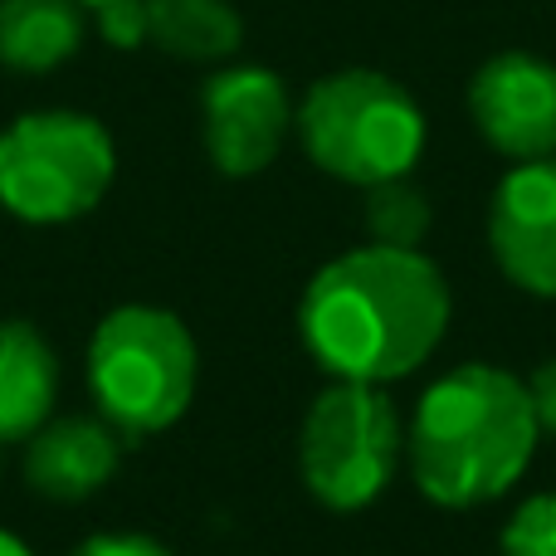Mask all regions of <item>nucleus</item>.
Instances as JSON below:
<instances>
[{
	"label": "nucleus",
	"mask_w": 556,
	"mask_h": 556,
	"mask_svg": "<svg viewBox=\"0 0 556 556\" xmlns=\"http://www.w3.org/2000/svg\"><path fill=\"white\" fill-rule=\"evenodd\" d=\"M450 327V283L420 250L366 244L313 274L298 307L303 346L337 381L386 386L434 356Z\"/></svg>",
	"instance_id": "f257e3e1"
},
{
	"label": "nucleus",
	"mask_w": 556,
	"mask_h": 556,
	"mask_svg": "<svg viewBox=\"0 0 556 556\" xmlns=\"http://www.w3.org/2000/svg\"><path fill=\"white\" fill-rule=\"evenodd\" d=\"M538 410L528 381L489 362L444 371L410 420V473L440 508H479L522 479L538 450Z\"/></svg>",
	"instance_id": "f03ea898"
},
{
	"label": "nucleus",
	"mask_w": 556,
	"mask_h": 556,
	"mask_svg": "<svg viewBox=\"0 0 556 556\" xmlns=\"http://www.w3.org/2000/svg\"><path fill=\"white\" fill-rule=\"evenodd\" d=\"M195 337L166 307H113L88 342V386L103 420L123 440H142L181 420L195 395Z\"/></svg>",
	"instance_id": "7ed1b4c3"
},
{
	"label": "nucleus",
	"mask_w": 556,
	"mask_h": 556,
	"mask_svg": "<svg viewBox=\"0 0 556 556\" xmlns=\"http://www.w3.org/2000/svg\"><path fill=\"white\" fill-rule=\"evenodd\" d=\"M303 152L327 176L352 186L401 181L425 147V117L395 78L376 68H342L323 78L298 108Z\"/></svg>",
	"instance_id": "20e7f679"
},
{
	"label": "nucleus",
	"mask_w": 556,
	"mask_h": 556,
	"mask_svg": "<svg viewBox=\"0 0 556 556\" xmlns=\"http://www.w3.org/2000/svg\"><path fill=\"white\" fill-rule=\"evenodd\" d=\"M113 181V137L84 113H29L0 132V205L29 225L78 220Z\"/></svg>",
	"instance_id": "39448f33"
},
{
	"label": "nucleus",
	"mask_w": 556,
	"mask_h": 556,
	"mask_svg": "<svg viewBox=\"0 0 556 556\" xmlns=\"http://www.w3.org/2000/svg\"><path fill=\"white\" fill-rule=\"evenodd\" d=\"M401 415L386 401L381 386L337 381L307 410L298 464H303V483L317 503L352 513L381 498V489L401 464Z\"/></svg>",
	"instance_id": "423d86ee"
},
{
	"label": "nucleus",
	"mask_w": 556,
	"mask_h": 556,
	"mask_svg": "<svg viewBox=\"0 0 556 556\" xmlns=\"http://www.w3.org/2000/svg\"><path fill=\"white\" fill-rule=\"evenodd\" d=\"M205 152L225 176H254L278 156L288 132V88L260 64L225 68L201 93Z\"/></svg>",
	"instance_id": "0eeeda50"
},
{
	"label": "nucleus",
	"mask_w": 556,
	"mask_h": 556,
	"mask_svg": "<svg viewBox=\"0 0 556 556\" xmlns=\"http://www.w3.org/2000/svg\"><path fill=\"white\" fill-rule=\"evenodd\" d=\"M469 113L493 152L542 162L556 152V64L538 54H498L473 74Z\"/></svg>",
	"instance_id": "6e6552de"
},
{
	"label": "nucleus",
	"mask_w": 556,
	"mask_h": 556,
	"mask_svg": "<svg viewBox=\"0 0 556 556\" xmlns=\"http://www.w3.org/2000/svg\"><path fill=\"white\" fill-rule=\"evenodd\" d=\"M498 269L538 298H556V156L518 162L498 181L489 215Z\"/></svg>",
	"instance_id": "1a4fd4ad"
},
{
	"label": "nucleus",
	"mask_w": 556,
	"mask_h": 556,
	"mask_svg": "<svg viewBox=\"0 0 556 556\" xmlns=\"http://www.w3.org/2000/svg\"><path fill=\"white\" fill-rule=\"evenodd\" d=\"M123 459V434L108 420L64 415L45 420L25 440V479L35 493L54 503H84L117 473Z\"/></svg>",
	"instance_id": "9d476101"
},
{
	"label": "nucleus",
	"mask_w": 556,
	"mask_h": 556,
	"mask_svg": "<svg viewBox=\"0 0 556 556\" xmlns=\"http://www.w3.org/2000/svg\"><path fill=\"white\" fill-rule=\"evenodd\" d=\"M59 395L54 346L29 323H0V444L29 440Z\"/></svg>",
	"instance_id": "9b49d317"
},
{
	"label": "nucleus",
	"mask_w": 556,
	"mask_h": 556,
	"mask_svg": "<svg viewBox=\"0 0 556 556\" xmlns=\"http://www.w3.org/2000/svg\"><path fill=\"white\" fill-rule=\"evenodd\" d=\"M84 45L78 0H0V64L15 74H49Z\"/></svg>",
	"instance_id": "f8f14e48"
},
{
	"label": "nucleus",
	"mask_w": 556,
	"mask_h": 556,
	"mask_svg": "<svg viewBox=\"0 0 556 556\" xmlns=\"http://www.w3.org/2000/svg\"><path fill=\"white\" fill-rule=\"evenodd\" d=\"M147 39L176 59H225L240 49L244 20L225 0H147Z\"/></svg>",
	"instance_id": "ddd939ff"
},
{
	"label": "nucleus",
	"mask_w": 556,
	"mask_h": 556,
	"mask_svg": "<svg viewBox=\"0 0 556 556\" xmlns=\"http://www.w3.org/2000/svg\"><path fill=\"white\" fill-rule=\"evenodd\" d=\"M366 225H371L376 244L391 250H420L425 230H430V201L415 191L410 181H381L366 195Z\"/></svg>",
	"instance_id": "4468645a"
},
{
	"label": "nucleus",
	"mask_w": 556,
	"mask_h": 556,
	"mask_svg": "<svg viewBox=\"0 0 556 556\" xmlns=\"http://www.w3.org/2000/svg\"><path fill=\"white\" fill-rule=\"evenodd\" d=\"M503 556H556V493L528 498L503 528Z\"/></svg>",
	"instance_id": "2eb2a0df"
},
{
	"label": "nucleus",
	"mask_w": 556,
	"mask_h": 556,
	"mask_svg": "<svg viewBox=\"0 0 556 556\" xmlns=\"http://www.w3.org/2000/svg\"><path fill=\"white\" fill-rule=\"evenodd\" d=\"M98 29H103L108 45L132 49L147 39V0H108L98 5Z\"/></svg>",
	"instance_id": "dca6fc26"
},
{
	"label": "nucleus",
	"mask_w": 556,
	"mask_h": 556,
	"mask_svg": "<svg viewBox=\"0 0 556 556\" xmlns=\"http://www.w3.org/2000/svg\"><path fill=\"white\" fill-rule=\"evenodd\" d=\"M68 556H172L156 538H142V532H98V538L78 542Z\"/></svg>",
	"instance_id": "f3484780"
},
{
	"label": "nucleus",
	"mask_w": 556,
	"mask_h": 556,
	"mask_svg": "<svg viewBox=\"0 0 556 556\" xmlns=\"http://www.w3.org/2000/svg\"><path fill=\"white\" fill-rule=\"evenodd\" d=\"M528 395H532V410H538V425L542 434H556V356L542 362L528 381Z\"/></svg>",
	"instance_id": "a211bd4d"
},
{
	"label": "nucleus",
	"mask_w": 556,
	"mask_h": 556,
	"mask_svg": "<svg viewBox=\"0 0 556 556\" xmlns=\"http://www.w3.org/2000/svg\"><path fill=\"white\" fill-rule=\"evenodd\" d=\"M0 556H29V547L20 538H10V532H0Z\"/></svg>",
	"instance_id": "6ab92c4d"
},
{
	"label": "nucleus",
	"mask_w": 556,
	"mask_h": 556,
	"mask_svg": "<svg viewBox=\"0 0 556 556\" xmlns=\"http://www.w3.org/2000/svg\"><path fill=\"white\" fill-rule=\"evenodd\" d=\"M78 5H93L98 10V5H108V0H78Z\"/></svg>",
	"instance_id": "aec40b11"
}]
</instances>
